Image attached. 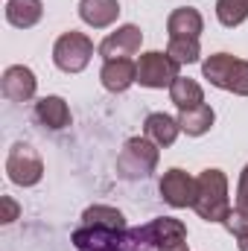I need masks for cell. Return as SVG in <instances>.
Wrapping results in <instances>:
<instances>
[{"instance_id": "cell-9", "label": "cell", "mask_w": 248, "mask_h": 251, "mask_svg": "<svg viewBox=\"0 0 248 251\" xmlns=\"http://www.w3.org/2000/svg\"><path fill=\"white\" fill-rule=\"evenodd\" d=\"M161 199L170 207H193L196 201V178L184 170H170L161 178Z\"/></svg>"}, {"instance_id": "cell-3", "label": "cell", "mask_w": 248, "mask_h": 251, "mask_svg": "<svg viewBox=\"0 0 248 251\" xmlns=\"http://www.w3.org/2000/svg\"><path fill=\"white\" fill-rule=\"evenodd\" d=\"M204 79H210V85L231 91L237 97H248V62L237 59L231 53H213L201 62Z\"/></svg>"}, {"instance_id": "cell-21", "label": "cell", "mask_w": 248, "mask_h": 251, "mask_svg": "<svg viewBox=\"0 0 248 251\" xmlns=\"http://www.w3.org/2000/svg\"><path fill=\"white\" fill-rule=\"evenodd\" d=\"M216 18L228 29L240 26L248 18V0H216Z\"/></svg>"}, {"instance_id": "cell-5", "label": "cell", "mask_w": 248, "mask_h": 251, "mask_svg": "<svg viewBox=\"0 0 248 251\" xmlns=\"http://www.w3.org/2000/svg\"><path fill=\"white\" fill-rule=\"evenodd\" d=\"M91 56H94V41H91L85 32H76V29L59 35V41H56V47H53V62H56V67L64 70V73H79V70H85L88 62H91Z\"/></svg>"}, {"instance_id": "cell-1", "label": "cell", "mask_w": 248, "mask_h": 251, "mask_svg": "<svg viewBox=\"0 0 248 251\" xmlns=\"http://www.w3.org/2000/svg\"><path fill=\"white\" fill-rule=\"evenodd\" d=\"M73 246L79 251H152L146 225L140 228H99V225H79L73 231Z\"/></svg>"}, {"instance_id": "cell-12", "label": "cell", "mask_w": 248, "mask_h": 251, "mask_svg": "<svg viewBox=\"0 0 248 251\" xmlns=\"http://www.w3.org/2000/svg\"><path fill=\"white\" fill-rule=\"evenodd\" d=\"M99 79H102L105 91L123 94V91H128V88L137 82V64L131 62V59H111V62L102 64Z\"/></svg>"}, {"instance_id": "cell-11", "label": "cell", "mask_w": 248, "mask_h": 251, "mask_svg": "<svg viewBox=\"0 0 248 251\" xmlns=\"http://www.w3.org/2000/svg\"><path fill=\"white\" fill-rule=\"evenodd\" d=\"M146 234H149L152 249H158V251L175 249V246L187 243L184 222H178V219H173V216H161V219L146 222Z\"/></svg>"}, {"instance_id": "cell-7", "label": "cell", "mask_w": 248, "mask_h": 251, "mask_svg": "<svg viewBox=\"0 0 248 251\" xmlns=\"http://www.w3.org/2000/svg\"><path fill=\"white\" fill-rule=\"evenodd\" d=\"M178 67L181 64L170 53L152 50V53L140 56V62H137V82L143 88H173V82L178 79Z\"/></svg>"}, {"instance_id": "cell-20", "label": "cell", "mask_w": 248, "mask_h": 251, "mask_svg": "<svg viewBox=\"0 0 248 251\" xmlns=\"http://www.w3.org/2000/svg\"><path fill=\"white\" fill-rule=\"evenodd\" d=\"M82 225H99V228H117V231L128 228L125 216L117 207H111V204H91L82 213Z\"/></svg>"}, {"instance_id": "cell-14", "label": "cell", "mask_w": 248, "mask_h": 251, "mask_svg": "<svg viewBox=\"0 0 248 251\" xmlns=\"http://www.w3.org/2000/svg\"><path fill=\"white\" fill-rule=\"evenodd\" d=\"M167 29H170V38H198L201 29H204V21H201L198 9H193V6H178V9L170 15Z\"/></svg>"}, {"instance_id": "cell-10", "label": "cell", "mask_w": 248, "mask_h": 251, "mask_svg": "<svg viewBox=\"0 0 248 251\" xmlns=\"http://www.w3.org/2000/svg\"><path fill=\"white\" fill-rule=\"evenodd\" d=\"M35 88H38V79H35V73H32L29 67H24V64L6 67V73H3V79H0V91H3V97H6L9 102H26V100H32V97H35Z\"/></svg>"}, {"instance_id": "cell-25", "label": "cell", "mask_w": 248, "mask_h": 251, "mask_svg": "<svg viewBox=\"0 0 248 251\" xmlns=\"http://www.w3.org/2000/svg\"><path fill=\"white\" fill-rule=\"evenodd\" d=\"M237 240H240V243H237V246H240V251H248V234H243V237H237Z\"/></svg>"}, {"instance_id": "cell-26", "label": "cell", "mask_w": 248, "mask_h": 251, "mask_svg": "<svg viewBox=\"0 0 248 251\" xmlns=\"http://www.w3.org/2000/svg\"><path fill=\"white\" fill-rule=\"evenodd\" d=\"M167 251H187V243H181V246H175V249H167Z\"/></svg>"}, {"instance_id": "cell-2", "label": "cell", "mask_w": 248, "mask_h": 251, "mask_svg": "<svg viewBox=\"0 0 248 251\" xmlns=\"http://www.w3.org/2000/svg\"><path fill=\"white\" fill-rule=\"evenodd\" d=\"M193 210L204 222H222L231 216V201H228V178L222 170H204L196 178V201Z\"/></svg>"}, {"instance_id": "cell-4", "label": "cell", "mask_w": 248, "mask_h": 251, "mask_svg": "<svg viewBox=\"0 0 248 251\" xmlns=\"http://www.w3.org/2000/svg\"><path fill=\"white\" fill-rule=\"evenodd\" d=\"M158 167V146L149 137H131L125 140L123 152L117 158V176L125 181L149 178Z\"/></svg>"}, {"instance_id": "cell-16", "label": "cell", "mask_w": 248, "mask_h": 251, "mask_svg": "<svg viewBox=\"0 0 248 251\" xmlns=\"http://www.w3.org/2000/svg\"><path fill=\"white\" fill-rule=\"evenodd\" d=\"M35 120L53 131H59V128L70 126V108L62 97H44L35 102Z\"/></svg>"}, {"instance_id": "cell-18", "label": "cell", "mask_w": 248, "mask_h": 251, "mask_svg": "<svg viewBox=\"0 0 248 251\" xmlns=\"http://www.w3.org/2000/svg\"><path fill=\"white\" fill-rule=\"evenodd\" d=\"M216 120V114H213V108L210 105H196V108H184L181 114H178V126H181V131H187L190 137H201L204 131H210V126Z\"/></svg>"}, {"instance_id": "cell-23", "label": "cell", "mask_w": 248, "mask_h": 251, "mask_svg": "<svg viewBox=\"0 0 248 251\" xmlns=\"http://www.w3.org/2000/svg\"><path fill=\"white\" fill-rule=\"evenodd\" d=\"M234 213H240L243 219H248V167L243 170L240 184H237V207H234Z\"/></svg>"}, {"instance_id": "cell-13", "label": "cell", "mask_w": 248, "mask_h": 251, "mask_svg": "<svg viewBox=\"0 0 248 251\" xmlns=\"http://www.w3.org/2000/svg\"><path fill=\"white\" fill-rule=\"evenodd\" d=\"M120 15V3L117 0H82L79 3V18L94 26V29H105L117 21Z\"/></svg>"}, {"instance_id": "cell-24", "label": "cell", "mask_w": 248, "mask_h": 251, "mask_svg": "<svg viewBox=\"0 0 248 251\" xmlns=\"http://www.w3.org/2000/svg\"><path fill=\"white\" fill-rule=\"evenodd\" d=\"M18 213H21V207L15 204V199L3 196V222H6V225H9V222H15V219H18Z\"/></svg>"}, {"instance_id": "cell-6", "label": "cell", "mask_w": 248, "mask_h": 251, "mask_svg": "<svg viewBox=\"0 0 248 251\" xmlns=\"http://www.w3.org/2000/svg\"><path fill=\"white\" fill-rule=\"evenodd\" d=\"M6 173L18 187H32L44 176V161L29 143H15L6 155Z\"/></svg>"}, {"instance_id": "cell-17", "label": "cell", "mask_w": 248, "mask_h": 251, "mask_svg": "<svg viewBox=\"0 0 248 251\" xmlns=\"http://www.w3.org/2000/svg\"><path fill=\"white\" fill-rule=\"evenodd\" d=\"M44 3L41 0H9L6 3V21L18 29H29L41 21Z\"/></svg>"}, {"instance_id": "cell-19", "label": "cell", "mask_w": 248, "mask_h": 251, "mask_svg": "<svg viewBox=\"0 0 248 251\" xmlns=\"http://www.w3.org/2000/svg\"><path fill=\"white\" fill-rule=\"evenodd\" d=\"M170 100L184 111V108H196V105L204 102V91H201V85H198L196 79L178 76V79L173 82V88H170Z\"/></svg>"}, {"instance_id": "cell-15", "label": "cell", "mask_w": 248, "mask_h": 251, "mask_svg": "<svg viewBox=\"0 0 248 251\" xmlns=\"http://www.w3.org/2000/svg\"><path fill=\"white\" fill-rule=\"evenodd\" d=\"M143 131H146V137L155 143V146H173L175 143V137H178V131H181V126L175 117H170V114H164V111H155V114H149L146 117V123H143Z\"/></svg>"}, {"instance_id": "cell-8", "label": "cell", "mask_w": 248, "mask_h": 251, "mask_svg": "<svg viewBox=\"0 0 248 251\" xmlns=\"http://www.w3.org/2000/svg\"><path fill=\"white\" fill-rule=\"evenodd\" d=\"M140 44H143V32L134 24H125V26H117V32H111V35L102 38L99 56L105 62H111V59H128V56H134L140 50Z\"/></svg>"}, {"instance_id": "cell-22", "label": "cell", "mask_w": 248, "mask_h": 251, "mask_svg": "<svg viewBox=\"0 0 248 251\" xmlns=\"http://www.w3.org/2000/svg\"><path fill=\"white\" fill-rule=\"evenodd\" d=\"M167 53L178 64H193V62H198L201 47H198V38H170Z\"/></svg>"}]
</instances>
